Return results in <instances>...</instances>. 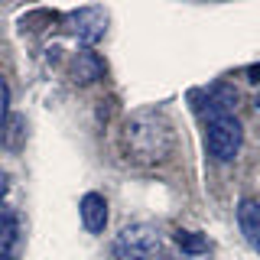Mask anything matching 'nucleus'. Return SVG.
<instances>
[{"label":"nucleus","mask_w":260,"mask_h":260,"mask_svg":"<svg viewBox=\"0 0 260 260\" xmlns=\"http://www.w3.org/2000/svg\"><path fill=\"white\" fill-rule=\"evenodd\" d=\"M69 29H72V36H75L78 43H85V46L101 43L104 32H108V10H101V7L72 10L69 13Z\"/></svg>","instance_id":"obj_4"},{"label":"nucleus","mask_w":260,"mask_h":260,"mask_svg":"<svg viewBox=\"0 0 260 260\" xmlns=\"http://www.w3.org/2000/svg\"><path fill=\"white\" fill-rule=\"evenodd\" d=\"M114 260H150L159 250V231L146 221L120 228V234L111 244Z\"/></svg>","instance_id":"obj_3"},{"label":"nucleus","mask_w":260,"mask_h":260,"mask_svg":"<svg viewBox=\"0 0 260 260\" xmlns=\"http://www.w3.org/2000/svg\"><path fill=\"white\" fill-rule=\"evenodd\" d=\"M238 224H241V234L244 241L260 254V202L257 199H241L238 205Z\"/></svg>","instance_id":"obj_6"},{"label":"nucleus","mask_w":260,"mask_h":260,"mask_svg":"<svg viewBox=\"0 0 260 260\" xmlns=\"http://www.w3.org/2000/svg\"><path fill=\"white\" fill-rule=\"evenodd\" d=\"M173 241H176V247L182 250V254H205L208 250V241L202 238L199 231H182V228H179L173 234Z\"/></svg>","instance_id":"obj_9"},{"label":"nucleus","mask_w":260,"mask_h":260,"mask_svg":"<svg viewBox=\"0 0 260 260\" xmlns=\"http://www.w3.org/2000/svg\"><path fill=\"white\" fill-rule=\"evenodd\" d=\"M244 143V130L241 120L234 114H211L208 124H205V146H208V156L218 162H234L241 153Z\"/></svg>","instance_id":"obj_2"},{"label":"nucleus","mask_w":260,"mask_h":260,"mask_svg":"<svg viewBox=\"0 0 260 260\" xmlns=\"http://www.w3.org/2000/svg\"><path fill=\"white\" fill-rule=\"evenodd\" d=\"M101 72H104V65L94 52H78L75 65H72V78H75L78 85H91V81L101 78Z\"/></svg>","instance_id":"obj_8"},{"label":"nucleus","mask_w":260,"mask_h":260,"mask_svg":"<svg viewBox=\"0 0 260 260\" xmlns=\"http://www.w3.org/2000/svg\"><path fill=\"white\" fill-rule=\"evenodd\" d=\"M20 254V218L10 208H0V260H16Z\"/></svg>","instance_id":"obj_7"},{"label":"nucleus","mask_w":260,"mask_h":260,"mask_svg":"<svg viewBox=\"0 0 260 260\" xmlns=\"http://www.w3.org/2000/svg\"><path fill=\"white\" fill-rule=\"evenodd\" d=\"M78 215H81V224H85L88 234H101L108 228V202H104V195H98V192L81 195Z\"/></svg>","instance_id":"obj_5"},{"label":"nucleus","mask_w":260,"mask_h":260,"mask_svg":"<svg viewBox=\"0 0 260 260\" xmlns=\"http://www.w3.org/2000/svg\"><path fill=\"white\" fill-rule=\"evenodd\" d=\"M176 134L169 124L166 111L159 108H146L127 117L124 130H120V150L130 162L137 166H156L173 156Z\"/></svg>","instance_id":"obj_1"},{"label":"nucleus","mask_w":260,"mask_h":260,"mask_svg":"<svg viewBox=\"0 0 260 260\" xmlns=\"http://www.w3.org/2000/svg\"><path fill=\"white\" fill-rule=\"evenodd\" d=\"M254 104H257V111H260V91H257V98H254Z\"/></svg>","instance_id":"obj_12"},{"label":"nucleus","mask_w":260,"mask_h":260,"mask_svg":"<svg viewBox=\"0 0 260 260\" xmlns=\"http://www.w3.org/2000/svg\"><path fill=\"white\" fill-rule=\"evenodd\" d=\"M7 104H10V91H7V81L0 78V120L7 117Z\"/></svg>","instance_id":"obj_10"},{"label":"nucleus","mask_w":260,"mask_h":260,"mask_svg":"<svg viewBox=\"0 0 260 260\" xmlns=\"http://www.w3.org/2000/svg\"><path fill=\"white\" fill-rule=\"evenodd\" d=\"M7 189H10V179H7V173L0 169V205H4V199H7Z\"/></svg>","instance_id":"obj_11"}]
</instances>
